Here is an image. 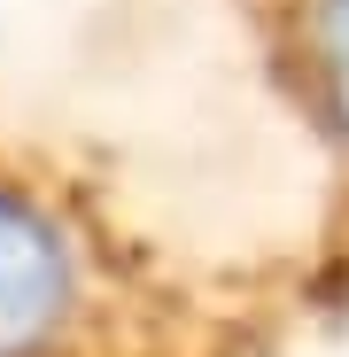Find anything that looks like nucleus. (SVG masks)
Instances as JSON below:
<instances>
[{
    "instance_id": "f257e3e1",
    "label": "nucleus",
    "mask_w": 349,
    "mask_h": 357,
    "mask_svg": "<svg viewBox=\"0 0 349 357\" xmlns=\"http://www.w3.org/2000/svg\"><path fill=\"white\" fill-rule=\"evenodd\" d=\"M303 257H202L54 140L0 132V357H287Z\"/></svg>"
},
{
    "instance_id": "f03ea898",
    "label": "nucleus",
    "mask_w": 349,
    "mask_h": 357,
    "mask_svg": "<svg viewBox=\"0 0 349 357\" xmlns=\"http://www.w3.org/2000/svg\"><path fill=\"white\" fill-rule=\"evenodd\" d=\"M249 63L311 155L318 210L295 249L318 311H349V0H233Z\"/></svg>"
}]
</instances>
